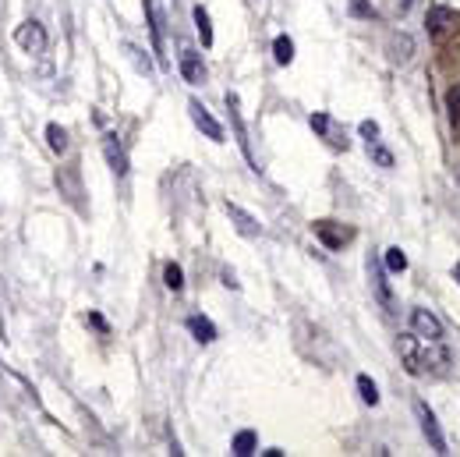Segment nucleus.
I'll use <instances>...</instances> for the list:
<instances>
[{
  "instance_id": "obj_1",
  "label": "nucleus",
  "mask_w": 460,
  "mask_h": 457,
  "mask_svg": "<svg viewBox=\"0 0 460 457\" xmlns=\"http://www.w3.org/2000/svg\"><path fill=\"white\" fill-rule=\"evenodd\" d=\"M414 415H418V422H422V432H425L429 447H432L435 454H446V436H443V429H439L432 408H429L425 401H418V404H414Z\"/></svg>"
},
{
  "instance_id": "obj_2",
  "label": "nucleus",
  "mask_w": 460,
  "mask_h": 457,
  "mask_svg": "<svg viewBox=\"0 0 460 457\" xmlns=\"http://www.w3.org/2000/svg\"><path fill=\"white\" fill-rule=\"evenodd\" d=\"M14 43L22 47L25 53H43L47 50V29L39 22H25L14 29Z\"/></svg>"
},
{
  "instance_id": "obj_3",
  "label": "nucleus",
  "mask_w": 460,
  "mask_h": 457,
  "mask_svg": "<svg viewBox=\"0 0 460 457\" xmlns=\"http://www.w3.org/2000/svg\"><path fill=\"white\" fill-rule=\"evenodd\" d=\"M188 114H192V121H195V128L205 135V138H213V142H223V128H220V121L209 114L199 99H188Z\"/></svg>"
},
{
  "instance_id": "obj_4",
  "label": "nucleus",
  "mask_w": 460,
  "mask_h": 457,
  "mask_svg": "<svg viewBox=\"0 0 460 457\" xmlns=\"http://www.w3.org/2000/svg\"><path fill=\"white\" fill-rule=\"evenodd\" d=\"M227 110H230V124H234V135H238V145H241L244 160H248V163H252V167L259 171V163H255V153H252V142H248V128H244V121H241V110H238V96H234V92H227Z\"/></svg>"
},
{
  "instance_id": "obj_5",
  "label": "nucleus",
  "mask_w": 460,
  "mask_h": 457,
  "mask_svg": "<svg viewBox=\"0 0 460 457\" xmlns=\"http://www.w3.org/2000/svg\"><path fill=\"white\" fill-rule=\"evenodd\" d=\"M311 231H316V238L326 248H344L350 241V231L344 223H337V220H316V223H311Z\"/></svg>"
},
{
  "instance_id": "obj_6",
  "label": "nucleus",
  "mask_w": 460,
  "mask_h": 457,
  "mask_svg": "<svg viewBox=\"0 0 460 457\" xmlns=\"http://www.w3.org/2000/svg\"><path fill=\"white\" fill-rule=\"evenodd\" d=\"M411 326H414V334L422 337V341H443V323H439L429 308H414L411 312Z\"/></svg>"
},
{
  "instance_id": "obj_7",
  "label": "nucleus",
  "mask_w": 460,
  "mask_h": 457,
  "mask_svg": "<svg viewBox=\"0 0 460 457\" xmlns=\"http://www.w3.org/2000/svg\"><path fill=\"white\" fill-rule=\"evenodd\" d=\"M227 217H230V223L238 227V234H244V238H259L262 234V223L248 210H241L238 202H227Z\"/></svg>"
},
{
  "instance_id": "obj_8",
  "label": "nucleus",
  "mask_w": 460,
  "mask_h": 457,
  "mask_svg": "<svg viewBox=\"0 0 460 457\" xmlns=\"http://www.w3.org/2000/svg\"><path fill=\"white\" fill-rule=\"evenodd\" d=\"M418 351H422V337L418 334H400L396 337V355L404 358V369L418 376Z\"/></svg>"
},
{
  "instance_id": "obj_9",
  "label": "nucleus",
  "mask_w": 460,
  "mask_h": 457,
  "mask_svg": "<svg viewBox=\"0 0 460 457\" xmlns=\"http://www.w3.org/2000/svg\"><path fill=\"white\" fill-rule=\"evenodd\" d=\"M181 75H184V82H192V86H202L205 82V68H202L199 50L181 47Z\"/></svg>"
},
{
  "instance_id": "obj_10",
  "label": "nucleus",
  "mask_w": 460,
  "mask_h": 457,
  "mask_svg": "<svg viewBox=\"0 0 460 457\" xmlns=\"http://www.w3.org/2000/svg\"><path fill=\"white\" fill-rule=\"evenodd\" d=\"M103 156H107L114 174H128V156H124V145L117 142V135H103Z\"/></svg>"
},
{
  "instance_id": "obj_11",
  "label": "nucleus",
  "mask_w": 460,
  "mask_h": 457,
  "mask_svg": "<svg viewBox=\"0 0 460 457\" xmlns=\"http://www.w3.org/2000/svg\"><path fill=\"white\" fill-rule=\"evenodd\" d=\"M311 132H319L329 145H347V138H344V132L337 128V124H333V117L329 114H311Z\"/></svg>"
},
{
  "instance_id": "obj_12",
  "label": "nucleus",
  "mask_w": 460,
  "mask_h": 457,
  "mask_svg": "<svg viewBox=\"0 0 460 457\" xmlns=\"http://www.w3.org/2000/svg\"><path fill=\"white\" fill-rule=\"evenodd\" d=\"M145 18H149V32H153V53L159 57V64L166 68V53H163V22H159L153 0H145Z\"/></svg>"
},
{
  "instance_id": "obj_13",
  "label": "nucleus",
  "mask_w": 460,
  "mask_h": 457,
  "mask_svg": "<svg viewBox=\"0 0 460 457\" xmlns=\"http://www.w3.org/2000/svg\"><path fill=\"white\" fill-rule=\"evenodd\" d=\"M450 25H453V11H450V8H429V14H425V29H429L432 39H439Z\"/></svg>"
},
{
  "instance_id": "obj_14",
  "label": "nucleus",
  "mask_w": 460,
  "mask_h": 457,
  "mask_svg": "<svg viewBox=\"0 0 460 457\" xmlns=\"http://www.w3.org/2000/svg\"><path fill=\"white\" fill-rule=\"evenodd\" d=\"M372 287H375V295H379V301L389 308V312H396L393 308V291H389V280H386V266H379L372 259Z\"/></svg>"
},
{
  "instance_id": "obj_15",
  "label": "nucleus",
  "mask_w": 460,
  "mask_h": 457,
  "mask_svg": "<svg viewBox=\"0 0 460 457\" xmlns=\"http://www.w3.org/2000/svg\"><path fill=\"white\" fill-rule=\"evenodd\" d=\"M188 330L195 334L199 344H213V341H216V326L209 323L205 316H188Z\"/></svg>"
},
{
  "instance_id": "obj_16",
  "label": "nucleus",
  "mask_w": 460,
  "mask_h": 457,
  "mask_svg": "<svg viewBox=\"0 0 460 457\" xmlns=\"http://www.w3.org/2000/svg\"><path fill=\"white\" fill-rule=\"evenodd\" d=\"M192 18H195V29H199V39H202V47L209 50L213 47V22H209V11L202 4L192 8Z\"/></svg>"
},
{
  "instance_id": "obj_17",
  "label": "nucleus",
  "mask_w": 460,
  "mask_h": 457,
  "mask_svg": "<svg viewBox=\"0 0 460 457\" xmlns=\"http://www.w3.org/2000/svg\"><path fill=\"white\" fill-rule=\"evenodd\" d=\"M411 53H414L411 36H393V39H389V57H393V64H407Z\"/></svg>"
},
{
  "instance_id": "obj_18",
  "label": "nucleus",
  "mask_w": 460,
  "mask_h": 457,
  "mask_svg": "<svg viewBox=\"0 0 460 457\" xmlns=\"http://www.w3.org/2000/svg\"><path fill=\"white\" fill-rule=\"evenodd\" d=\"M255 447H259V440H255V432H252V429H241V432L234 436V454H238V457L255 454Z\"/></svg>"
},
{
  "instance_id": "obj_19",
  "label": "nucleus",
  "mask_w": 460,
  "mask_h": 457,
  "mask_svg": "<svg viewBox=\"0 0 460 457\" xmlns=\"http://www.w3.org/2000/svg\"><path fill=\"white\" fill-rule=\"evenodd\" d=\"M273 57H277V64H290V60H294V43H290V36L273 39Z\"/></svg>"
},
{
  "instance_id": "obj_20",
  "label": "nucleus",
  "mask_w": 460,
  "mask_h": 457,
  "mask_svg": "<svg viewBox=\"0 0 460 457\" xmlns=\"http://www.w3.org/2000/svg\"><path fill=\"white\" fill-rule=\"evenodd\" d=\"M47 142L53 153H68V132L60 124H47Z\"/></svg>"
},
{
  "instance_id": "obj_21",
  "label": "nucleus",
  "mask_w": 460,
  "mask_h": 457,
  "mask_svg": "<svg viewBox=\"0 0 460 457\" xmlns=\"http://www.w3.org/2000/svg\"><path fill=\"white\" fill-rule=\"evenodd\" d=\"M358 393H361V401H365V404H372V408L379 404V386H375V383L365 376V372L358 376Z\"/></svg>"
},
{
  "instance_id": "obj_22",
  "label": "nucleus",
  "mask_w": 460,
  "mask_h": 457,
  "mask_svg": "<svg viewBox=\"0 0 460 457\" xmlns=\"http://www.w3.org/2000/svg\"><path fill=\"white\" fill-rule=\"evenodd\" d=\"M163 284L170 287V291H181V287H184V273H181L177 262H166V266H163Z\"/></svg>"
},
{
  "instance_id": "obj_23",
  "label": "nucleus",
  "mask_w": 460,
  "mask_h": 457,
  "mask_svg": "<svg viewBox=\"0 0 460 457\" xmlns=\"http://www.w3.org/2000/svg\"><path fill=\"white\" fill-rule=\"evenodd\" d=\"M407 269V256L400 248H386V273H404Z\"/></svg>"
},
{
  "instance_id": "obj_24",
  "label": "nucleus",
  "mask_w": 460,
  "mask_h": 457,
  "mask_svg": "<svg viewBox=\"0 0 460 457\" xmlns=\"http://www.w3.org/2000/svg\"><path fill=\"white\" fill-rule=\"evenodd\" d=\"M124 53H128V57L135 60V68H138L142 75H153V60H149V57H145V53H142L138 47H131V43H128V47H124Z\"/></svg>"
},
{
  "instance_id": "obj_25",
  "label": "nucleus",
  "mask_w": 460,
  "mask_h": 457,
  "mask_svg": "<svg viewBox=\"0 0 460 457\" xmlns=\"http://www.w3.org/2000/svg\"><path fill=\"white\" fill-rule=\"evenodd\" d=\"M368 156H372L375 163H379V167H386V171L393 167V153H389V149H383L379 142H368Z\"/></svg>"
},
{
  "instance_id": "obj_26",
  "label": "nucleus",
  "mask_w": 460,
  "mask_h": 457,
  "mask_svg": "<svg viewBox=\"0 0 460 457\" xmlns=\"http://www.w3.org/2000/svg\"><path fill=\"white\" fill-rule=\"evenodd\" d=\"M350 11L358 18H375V8L368 4V0H350Z\"/></svg>"
},
{
  "instance_id": "obj_27",
  "label": "nucleus",
  "mask_w": 460,
  "mask_h": 457,
  "mask_svg": "<svg viewBox=\"0 0 460 457\" xmlns=\"http://www.w3.org/2000/svg\"><path fill=\"white\" fill-rule=\"evenodd\" d=\"M358 132H361L368 142H375V138H379V124H375V121H361V124H358Z\"/></svg>"
},
{
  "instance_id": "obj_28",
  "label": "nucleus",
  "mask_w": 460,
  "mask_h": 457,
  "mask_svg": "<svg viewBox=\"0 0 460 457\" xmlns=\"http://www.w3.org/2000/svg\"><path fill=\"white\" fill-rule=\"evenodd\" d=\"M86 319H89V323H92V326L99 330V334H107V330H110V326H107V319H103V316H96V312H89Z\"/></svg>"
},
{
  "instance_id": "obj_29",
  "label": "nucleus",
  "mask_w": 460,
  "mask_h": 457,
  "mask_svg": "<svg viewBox=\"0 0 460 457\" xmlns=\"http://www.w3.org/2000/svg\"><path fill=\"white\" fill-rule=\"evenodd\" d=\"M453 280H457V284H460V262H457V266H453Z\"/></svg>"
},
{
  "instance_id": "obj_30",
  "label": "nucleus",
  "mask_w": 460,
  "mask_h": 457,
  "mask_svg": "<svg viewBox=\"0 0 460 457\" xmlns=\"http://www.w3.org/2000/svg\"><path fill=\"white\" fill-rule=\"evenodd\" d=\"M411 8V0H400V11H407Z\"/></svg>"
}]
</instances>
